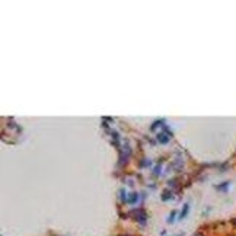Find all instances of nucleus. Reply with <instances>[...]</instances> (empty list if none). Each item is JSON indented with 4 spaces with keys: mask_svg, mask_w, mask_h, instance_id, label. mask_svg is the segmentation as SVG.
I'll use <instances>...</instances> for the list:
<instances>
[{
    "mask_svg": "<svg viewBox=\"0 0 236 236\" xmlns=\"http://www.w3.org/2000/svg\"><path fill=\"white\" fill-rule=\"evenodd\" d=\"M134 216H136V220H137L140 225H146L147 216L144 213V210H137V211H134Z\"/></svg>",
    "mask_w": 236,
    "mask_h": 236,
    "instance_id": "nucleus-1",
    "label": "nucleus"
},
{
    "mask_svg": "<svg viewBox=\"0 0 236 236\" xmlns=\"http://www.w3.org/2000/svg\"><path fill=\"white\" fill-rule=\"evenodd\" d=\"M138 201V194L137 192H131L130 195H128V198H127V203L130 204H136Z\"/></svg>",
    "mask_w": 236,
    "mask_h": 236,
    "instance_id": "nucleus-2",
    "label": "nucleus"
},
{
    "mask_svg": "<svg viewBox=\"0 0 236 236\" xmlns=\"http://www.w3.org/2000/svg\"><path fill=\"white\" fill-rule=\"evenodd\" d=\"M188 210H190V204L188 203H185L184 204V207H182V211L179 213V219H185L187 217V214H188Z\"/></svg>",
    "mask_w": 236,
    "mask_h": 236,
    "instance_id": "nucleus-3",
    "label": "nucleus"
},
{
    "mask_svg": "<svg viewBox=\"0 0 236 236\" xmlns=\"http://www.w3.org/2000/svg\"><path fill=\"white\" fill-rule=\"evenodd\" d=\"M158 140H159L160 143H163V144H165V143L169 142V136H166L165 133H159V134H158Z\"/></svg>",
    "mask_w": 236,
    "mask_h": 236,
    "instance_id": "nucleus-4",
    "label": "nucleus"
},
{
    "mask_svg": "<svg viewBox=\"0 0 236 236\" xmlns=\"http://www.w3.org/2000/svg\"><path fill=\"white\" fill-rule=\"evenodd\" d=\"M169 198H172V192H169L168 190L163 191V194H162V200H163V201H168Z\"/></svg>",
    "mask_w": 236,
    "mask_h": 236,
    "instance_id": "nucleus-5",
    "label": "nucleus"
},
{
    "mask_svg": "<svg viewBox=\"0 0 236 236\" xmlns=\"http://www.w3.org/2000/svg\"><path fill=\"white\" fill-rule=\"evenodd\" d=\"M227 185H229V182H225V184H223V185H217V190H222V191H225L226 188H227Z\"/></svg>",
    "mask_w": 236,
    "mask_h": 236,
    "instance_id": "nucleus-6",
    "label": "nucleus"
},
{
    "mask_svg": "<svg viewBox=\"0 0 236 236\" xmlns=\"http://www.w3.org/2000/svg\"><path fill=\"white\" fill-rule=\"evenodd\" d=\"M175 214H176V211H172V213H170L169 219H168V223H172V222L175 220Z\"/></svg>",
    "mask_w": 236,
    "mask_h": 236,
    "instance_id": "nucleus-7",
    "label": "nucleus"
},
{
    "mask_svg": "<svg viewBox=\"0 0 236 236\" xmlns=\"http://www.w3.org/2000/svg\"><path fill=\"white\" fill-rule=\"evenodd\" d=\"M158 174H160V166H156L154 168V175H158Z\"/></svg>",
    "mask_w": 236,
    "mask_h": 236,
    "instance_id": "nucleus-8",
    "label": "nucleus"
}]
</instances>
